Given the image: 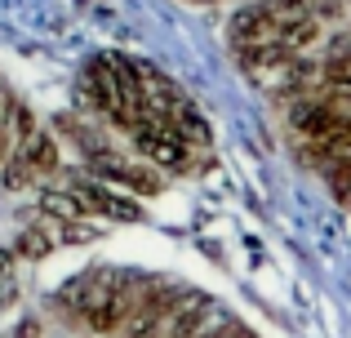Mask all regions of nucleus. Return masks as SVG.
<instances>
[{
    "label": "nucleus",
    "mask_w": 351,
    "mask_h": 338,
    "mask_svg": "<svg viewBox=\"0 0 351 338\" xmlns=\"http://www.w3.org/2000/svg\"><path fill=\"white\" fill-rule=\"evenodd\" d=\"M129 138H134L138 156H143L147 165H156V169H169V173H187L191 165H196V156H200V152L191 147V143H182L178 134H173L165 121H156V116L138 121V130L129 134Z\"/></svg>",
    "instance_id": "1"
},
{
    "label": "nucleus",
    "mask_w": 351,
    "mask_h": 338,
    "mask_svg": "<svg viewBox=\"0 0 351 338\" xmlns=\"http://www.w3.org/2000/svg\"><path fill=\"white\" fill-rule=\"evenodd\" d=\"M89 165H94L98 182H107V187H129L138 196H156L160 191V173L152 165H134V160L116 156V152H98V156H89Z\"/></svg>",
    "instance_id": "2"
},
{
    "label": "nucleus",
    "mask_w": 351,
    "mask_h": 338,
    "mask_svg": "<svg viewBox=\"0 0 351 338\" xmlns=\"http://www.w3.org/2000/svg\"><path fill=\"white\" fill-rule=\"evenodd\" d=\"M71 200H76L80 214H94V218H116V223H134V218H143L138 200L120 196V191L107 187V182H76V187H71Z\"/></svg>",
    "instance_id": "3"
},
{
    "label": "nucleus",
    "mask_w": 351,
    "mask_h": 338,
    "mask_svg": "<svg viewBox=\"0 0 351 338\" xmlns=\"http://www.w3.org/2000/svg\"><path fill=\"white\" fill-rule=\"evenodd\" d=\"M53 250V236H45V232H23L18 236V254H27V258H40V254H49Z\"/></svg>",
    "instance_id": "4"
}]
</instances>
